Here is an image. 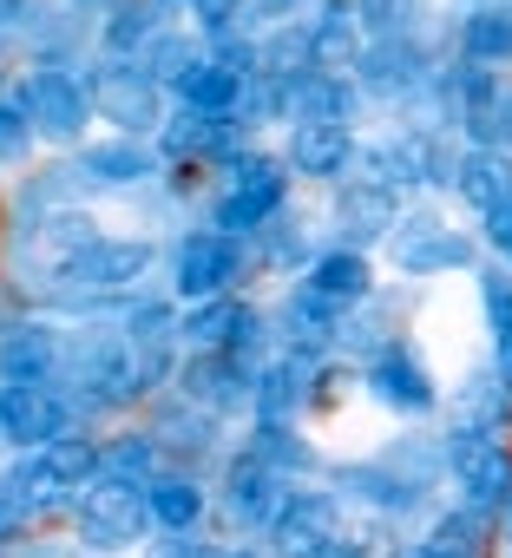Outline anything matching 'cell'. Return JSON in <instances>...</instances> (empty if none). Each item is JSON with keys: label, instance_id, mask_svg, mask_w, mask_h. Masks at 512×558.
<instances>
[{"label": "cell", "instance_id": "cell-23", "mask_svg": "<svg viewBox=\"0 0 512 558\" xmlns=\"http://www.w3.org/2000/svg\"><path fill=\"white\" fill-rule=\"evenodd\" d=\"M158 0H125V8L106 21V47L112 53H132V47H158Z\"/></svg>", "mask_w": 512, "mask_h": 558}, {"label": "cell", "instance_id": "cell-14", "mask_svg": "<svg viewBox=\"0 0 512 558\" xmlns=\"http://www.w3.org/2000/svg\"><path fill=\"white\" fill-rule=\"evenodd\" d=\"M296 171H316V178H336L349 158H355V138L349 125H296V145H290Z\"/></svg>", "mask_w": 512, "mask_h": 558}, {"label": "cell", "instance_id": "cell-29", "mask_svg": "<svg viewBox=\"0 0 512 558\" xmlns=\"http://www.w3.org/2000/svg\"><path fill=\"white\" fill-rule=\"evenodd\" d=\"M27 138H34V119H27V106H0V165H8V158H21V151H27Z\"/></svg>", "mask_w": 512, "mask_h": 558}, {"label": "cell", "instance_id": "cell-27", "mask_svg": "<svg viewBox=\"0 0 512 558\" xmlns=\"http://www.w3.org/2000/svg\"><path fill=\"white\" fill-rule=\"evenodd\" d=\"M447 99H453L466 119H479V112H486L499 93H492V73H486V66H460V73L447 80Z\"/></svg>", "mask_w": 512, "mask_h": 558}, {"label": "cell", "instance_id": "cell-36", "mask_svg": "<svg viewBox=\"0 0 512 558\" xmlns=\"http://www.w3.org/2000/svg\"><path fill=\"white\" fill-rule=\"evenodd\" d=\"M309 558H362V551H355L349 538H329V545H322V551H309Z\"/></svg>", "mask_w": 512, "mask_h": 558}, {"label": "cell", "instance_id": "cell-35", "mask_svg": "<svg viewBox=\"0 0 512 558\" xmlns=\"http://www.w3.org/2000/svg\"><path fill=\"white\" fill-rule=\"evenodd\" d=\"M486 223H492V243H499V250H512V204H505V210H492Z\"/></svg>", "mask_w": 512, "mask_h": 558}, {"label": "cell", "instance_id": "cell-18", "mask_svg": "<svg viewBox=\"0 0 512 558\" xmlns=\"http://www.w3.org/2000/svg\"><path fill=\"white\" fill-rule=\"evenodd\" d=\"M145 263H151L145 243H86L73 269L86 283H132V276H145Z\"/></svg>", "mask_w": 512, "mask_h": 558}, {"label": "cell", "instance_id": "cell-1", "mask_svg": "<svg viewBox=\"0 0 512 558\" xmlns=\"http://www.w3.org/2000/svg\"><path fill=\"white\" fill-rule=\"evenodd\" d=\"M145 486H119V480H106V486H93L86 493V506H80V532H86V545H99V551H119V545H132V538H145Z\"/></svg>", "mask_w": 512, "mask_h": 558}, {"label": "cell", "instance_id": "cell-3", "mask_svg": "<svg viewBox=\"0 0 512 558\" xmlns=\"http://www.w3.org/2000/svg\"><path fill=\"white\" fill-rule=\"evenodd\" d=\"M99 119L125 125V132H151L158 125V80L145 66H99V80L86 86Z\"/></svg>", "mask_w": 512, "mask_h": 558}, {"label": "cell", "instance_id": "cell-38", "mask_svg": "<svg viewBox=\"0 0 512 558\" xmlns=\"http://www.w3.org/2000/svg\"><path fill=\"white\" fill-rule=\"evenodd\" d=\"M217 558H243V551H217Z\"/></svg>", "mask_w": 512, "mask_h": 558}, {"label": "cell", "instance_id": "cell-32", "mask_svg": "<svg viewBox=\"0 0 512 558\" xmlns=\"http://www.w3.org/2000/svg\"><path fill=\"white\" fill-rule=\"evenodd\" d=\"M191 8H197L204 27H230V21L243 14V0H191Z\"/></svg>", "mask_w": 512, "mask_h": 558}, {"label": "cell", "instance_id": "cell-5", "mask_svg": "<svg viewBox=\"0 0 512 558\" xmlns=\"http://www.w3.org/2000/svg\"><path fill=\"white\" fill-rule=\"evenodd\" d=\"M0 434L14 447H53L66 434V401L53 388H0Z\"/></svg>", "mask_w": 512, "mask_h": 558}, {"label": "cell", "instance_id": "cell-6", "mask_svg": "<svg viewBox=\"0 0 512 558\" xmlns=\"http://www.w3.org/2000/svg\"><path fill=\"white\" fill-rule=\"evenodd\" d=\"M27 119H34V125H47V132H60V138H73V132L93 119V93H86L73 73L47 66V73H34V80H27Z\"/></svg>", "mask_w": 512, "mask_h": 558}, {"label": "cell", "instance_id": "cell-17", "mask_svg": "<svg viewBox=\"0 0 512 558\" xmlns=\"http://www.w3.org/2000/svg\"><path fill=\"white\" fill-rule=\"evenodd\" d=\"M460 47H466L473 66H499V60H512V8H479V14H466Z\"/></svg>", "mask_w": 512, "mask_h": 558}, {"label": "cell", "instance_id": "cell-10", "mask_svg": "<svg viewBox=\"0 0 512 558\" xmlns=\"http://www.w3.org/2000/svg\"><path fill=\"white\" fill-rule=\"evenodd\" d=\"M453 184H460V197L473 204V210H505L512 204V165L499 158V151H466L460 165H453Z\"/></svg>", "mask_w": 512, "mask_h": 558}, {"label": "cell", "instance_id": "cell-11", "mask_svg": "<svg viewBox=\"0 0 512 558\" xmlns=\"http://www.w3.org/2000/svg\"><path fill=\"white\" fill-rule=\"evenodd\" d=\"M290 106L303 112V125H349L355 112V86L342 73H303L290 86Z\"/></svg>", "mask_w": 512, "mask_h": 558}, {"label": "cell", "instance_id": "cell-15", "mask_svg": "<svg viewBox=\"0 0 512 558\" xmlns=\"http://www.w3.org/2000/svg\"><path fill=\"white\" fill-rule=\"evenodd\" d=\"M368 381H375V395L394 401V408H427V401H434V381H427V368H420L407 349H388Z\"/></svg>", "mask_w": 512, "mask_h": 558}, {"label": "cell", "instance_id": "cell-16", "mask_svg": "<svg viewBox=\"0 0 512 558\" xmlns=\"http://www.w3.org/2000/svg\"><path fill=\"white\" fill-rule=\"evenodd\" d=\"M145 512H151L164 532H191V525H197V512H204V486H197V480L164 473V480H151V486H145Z\"/></svg>", "mask_w": 512, "mask_h": 558}, {"label": "cell", "instance_id": "cell-33", "mask_svg": "<svg viewBox=\"0 0 512 558\" xmlns=\"http://www.w3.org/2000/svg\"><path fill=\"white\" fill-rule=\"evenodd\" d=\"M132 329H138V336H164V329H171V310H164V303H145V310H132Z\"/></svg>", "mask_w": 512, "mask_h": 558}, {"label": "cell", "instance_id": "cell-8", "mask_svg": "<svg viewBox=\"0 0 512 558\" xmlns=\"http://www.w3.org/2000/svg\"><path fill=\"white\" fill-rule=\"evenodd\" d=\"M178 93H184L191 112H204V119H230L236 99H243V66H230V60H197V66L178 80Z\"/></svg>", "mask_w": 512, "mask_h": 558}, {"label": "cell", "instance_id": "cell-19", "mask_svg": "<svg viewBox=\"0 0 512 558\" xmlns=\"http://www.w3.org/2000/svg\"><path fill=\"white\" fill-rule=\"evenodd\" d=\"M420 558H486V525H479V512H447V519H434L427 538H420Z\"/></svg>", "mask_w": 512, "mask_h": 558}, {"label": "cell", "instance_id": "cell-9", "mask_svg": "<svg viewBox=\"0 0 512 558\" xmlns=\"http://www.w3.org/2000/svg\"><path fill=\"white\" fill-rule=\"evenodd\" d=\"M283 486H277V466H264V460H243L236 473H230V512L243 519V525H277V512H283Z\"/></svg>", "mask_w": 512, "mask_h": 558}, {"label": "cell", "instance_id": "cell-13", "mask_svg": "<svg viewBox=\"0 0 512 558\" xmlns=\"http://www.w3.org/2000/svg\"><path fill=\"white\" fill-rule=\"evenodd\" d=\"M309 296H316V303H329V310L362 303V296H368V263H362L355 250H329V256L309 269Z\"/></svg>", "mask_w": 512, "mask_h": 558}, {"label": "cell", "instance_id": "cell-2", "mask_svg": "<svg viewBox=\"0 0 512 558\" xmlns=\"http://www.w3.org/2000/svg\"><path fill=\"white\" fill-rule=\"evenodd\" d=\"M447 460H453V473H460V486H466L473 506H499L512 493V460H505V447L486 427H460L447 440Z\"/></svg>", "mask_w": 512, "mask_h": 558}, {"label": "cell", "instance_id": "cell-30", "mask_svg": "<svg viewBox=\"0 0 512 558\" xmlns=\"http://www.w3.org/2000/svg\"><path fill=\"white\" fill-rule=\"evenodd\" d=\"M473 125H479V138H486V145H512V93H499Z\"/></svg>", "mask_w": 512, "mask_h": 558}, {"label": "cell", "instance_id": "cell-21", "mask_svg": "<svg viewBox=\"0 0 512 558\" xmlns=\"http://www.w3.org/2000/svg\"><path fill=\"white\" fill-rule=\"evenodd\" d=\"M184 395H191V401H210V408L236 401V362H230L223 349H204V355L184 368Z\"/></svg>", "mask_w": 512, "mask_h": 558}, {"label": "cell", "instance_id": "cell-4", "mask_svg": "<svg viewBox=\"0 0 512 558\" xmlns=\"http://www.w3.org/2000/svg\"><path fill=\"white\" fill-rule=\"evenodd\" d=\"M243 276V250H236V236H223V230H197L184 250H178V290L184 296H223L230 283Z\"/></svg>", "mask_w": 512, "mask_h": 558}, {"label": "cell", "instance_id": "cell-28", "mask_svg": "<svg viewBox=\"0 0 512 558\" xmlns=\"http://www.w3.org/2000/svg\"><path fill=\"white\" fill-rule=\"evenodd\" d=\"M296 395H303V388H296V368H270L264 388H256V408H264V421H283V414L296 408Z\"/></svg>", "mask_w": 512, "mask_h": 558}, {"label": "cell", "instance_id": "cell-34", "mask_svg": "<svg viewBox=\"0 0 512 558\" xmlns=\"http://www.w3.org/2000/svg\"><path fill=\"white\" fill-rule=\"evenodd\" d=\"M151 558H217V551H210L204 538H171V545H158Z\"/></svg>", "mask_w": 512, "mask_h": 558}, {"label": "cell", "instance_id": "cell-31", "mask_svg": "<svg viewBox=\"0 0 512 558\" xmlns=\"http://www.w3.org/2000/svg\"><path fill=\"white\" fill-rule=\"evenodd\" d=\"M21 519H27V493H21L14 480H0V538H14Z\"/></svg>", "mask_w": 512, "mask_h": 558}, {"label": "cell", "instance_id": "cell-7", "mask_svg": "<svg viewBox=\"0 0 512 558\" xmlns=\"http://www.w3.org/2000/svg\"><path fill=\"white\" fill-rule=\"evenodd\" d=\"M270 538H277L290 558L322 551V545L336 538V499H329V493H296V499H283V512H277Z\"/></svg>", "mask_w": 512, "mask_h": 558}, {"label": "cell", "instance_id": "cell-37", "mask_svg": "<svg viewBox=\"0 0 512 558\" xmlns=\"http://www.w3.org/2000/svg\"><path fill=\"white\" fill-rule=\"evenodd\" d=\"M499 362H505V381H512V336H499Z\"/></svg>", "mask_w": 512, "mask_h": 558}, {"label": "cell", "instance_id": "cell-26", "mask_svg": "<svg viewBox=\"0 0 512 558\" xmlns=\"http://www.w3.org/2000/svg\"><path fill=\"white\" fill-rule=\"evenodd\" d=\"M184 329H191L197 349H230L236 329H243V310H236L230 296H210V303H197V310L184 316Z\"/></svg>", "mask_w": 512, "mask_h": 558}, {"label": "cell", "instance_id": "cell-12", "mask_svg": "<svg viewBox=\"0 0 512 558\" xmlns=\"http://www.w3.org/2000/svg\"><path fill=\"white\" fill-rule=\"evenodd\" d=\"M53 368V336L47 329H8L0 336V381L8 388H40Z\"/></svg>", "mask_w": 512, "mask_h": 558}, {"label": "cell", "instance_id": "cell-20", "mask_svg": "<svg viewBox=\"0 0 512 558\" xmlns=\"http://www.w3.org/2000/svg\"><path fill=\"white\" fill-rule=\"evenodd\" d=\"M230 191H236V197H243L256 217L270 223V210H277V204H283V191H290V178H283V165H270V158H243Z\"/></svg>", "mask_w": 512, "mask_h": 558}, {"label": "cell", "instance_id": "cell-25", "mask_svg": "<svg viewBox=\"0 0 512 558\" xmlns=\"http://www.w3.org/2000/svg\"><path fill=\"white\" fill-rule=\"evenodd\" d=\"M401 263L420 276V269H453V263H466V243L460 236H447V230H434V223H420L414 236H401Z\"/></svg>", "mask_w": 512, "mask_h": 558}, {"label": "cell", "instance_id": "cell-39", "mask_svg": "<svg viewBox=\"0 0 512 558\" xmlns=\"http://www.w3.org/2000/svg\"><path fill=\"white\" fill-rule=\"evenodd\" d=\"M264 8H283V0H264Z\"/></svg>", "mask_w": 512, "mask_h": 558}, {"label": "cell", "instance_id": "cell-24", "mask_svg": "<svg viewBox=\"0 0 512 558\" xmlns=\"http://www.w3.org/2000/svg\"><path fill=\"white\" fill-rule=\"evenodd\" d=\"M151 171V151L138 145V138H112V145H99L93 158H86V178H99V184H132V178H145Z\"/></svg>", "mask_w": 512, "mask_h": 558}, {"label": "cell", "instance_id": "cell-22", "mask_svg": "<svg viewBox=\"0 0 512 558\" xmlns=\"http://www.w3.org/2000/svg\"><path fill=\"white\" fill-rule=\"evenodd\" d=\"M164 151H178V158H217V151H230V125L223 119H204V112H184L178 125H164Z\"/></svg>", "mask_w": 512, "mask_h": 558}]
</instances>
